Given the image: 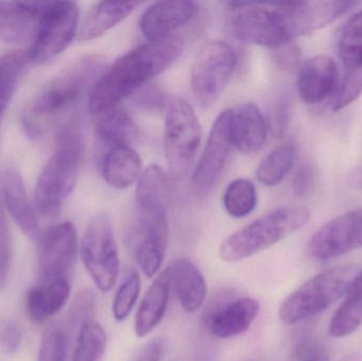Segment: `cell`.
<instances>
[{
    "label": "cell",
    "mask_w": 362,
    "mask_h": 361,
    "mask_svg": "<svg viewBox=\"0 0 362 361\" xmlns=\"http://www.w3.org/2000/svg\"><path fill=\"white\" fill-rule=\"evenodd\" d=\"M182 49V38L171 35L146 42L119 57L100 76L91 90V114L97 118L118 108L121 102L167 70L180 57Z\"/></svg>",
    "instance_id": "6da1fadb"
},
{
    "label": "cell",
    "mask_w": 362,
    "mask_h": 361,
    "mask_svg": "<svg viewBox=\"0 0 362 361\" xmlns=\"http://www.w3.org/2000/svg\"><path fill=\"white\" fill-rule=\"evenodd\" d=\"M167 189L165 172L153 165L144 170L136 190L138 239L134 254L136 262L148 278L158 273L167 251Z\"/></svg>",
    "instance_id": "7a4b0ae2"
},
{
    "label": "cell",
    "mask_w": 362,
    "mask_h": 361,
    "mask_svg": "<svg viewBox=\"0 0 362 361\" xmlns=\"http://www.w3.org/2000/svg\"><path fill=\"white\" fill-rule=\"evenodd\" d=\"M84 141L78 122L67 123L57 135L54 152L40 172L34 191V207L40 218L59 214L76 188Z\"/></svg>",
    "instance_id": "3957f363"
},
{
    "label": "cell",
    "mask_w": 362,
    "mask_h": 361,
    "mask_svg": "<svg viewBox=\"0 0 362 361\" xmlns=\"http://www.w3.org/2000/svg\"><path fill=\"white\" fill-rule=\"evenodd\" d=\"M310 218V210L303 206L274 210L229 235L221 243L219 256L229 263L251 258L303 228Z\"/></svg>",
    "instance_id": "277c9868"
},
{
    "label": "cell",
    "mask_w": 362,
    "mask_h": 361,
    "mask_svg": "<svg viewBox=\"0 0 362 361\" xmlns=\"http://www.w3.org/2000/svg\"><path fill=\"white\" fill-rule=\"evenodd\" d=\"M103 59L98 55L83 57L53 78L34 99L23 118L29 135H40L47 119L69 107L100 73Z\"/></svg>",
    "instance_id": "5b68a950"
},
{
    "label": "cell",
    "mask_w": 362,
    "mask_h": 361,
    "mask_svg": "<svg viewBox=\"0 0 362 361\" xmlns=\"http://www.w3.org/2000/svg\"><path fill=\"white\" fill-rule=\"evenodd\" d=\"M362 268L341 265L321 271L291 292L279 309V318L296 324L318 316L344 298Z\"/></svg>",
    "instance_id": "8992f818"
},
{
    "label": "cell",
    "mask_w": 362,
    "mask_h": 361,
    "mask_svg": "<svg viewBox=\"0 0 362 361\" xmlns=\"http://www.w3.org/2000/svg\"><path fill=\"white\" fill-rule=\"evenodd\" d=\"M165 110V150L172 176L185 178L202 143V126L191 104L180 97L168 101Z\"/></svg>",
    "instance_id": "52a82bcc"
},
{
    "label": "cell",
    "mask_w": 362,
    "mask_h": 361,
    "mask_svg": "<svg viewBox=\"0 0 362 361\" xmlns=\"http://www.w3.org/2000/svg\"><path fill=\"white\" fill-rule=\"evenodd\" d=\"M78 25L76 2H47L30 42L28 63L42 65L61 54L76 36Z\"/></svg>",
    "instance_id": "ba28073f"
},
{
    "label": "cell",
    "mask_w": 362,
    "mask_h": 361,
    "mask_svg": "<svg viewBox=\"0 0 362 361\" xmlns=\"http://www.w3.org/2000/svg\"><path fill=\"white\" fill-rule=\"evenodd\" d=\"M81 258L87 273L101 292L114 288L120 271L118 248L110 215L99 213L89 222L82 242Z\"/></svg>",
    "instance_id": "9c48e42d"
},
{
    "label": "cell",
    "mask_w": 362,
    "mask_h": 361,
    "mask_svg": "<svg viewBox=\"0 0 362 361\" xmlns=\"http://www.w3.org/2000/svg\"><path fill=\"white\" fill-rule=\"evenodd\" d=\"M238 63L235 49L223 40L206 42L196 57L191 72L194 97L202 107L221 97Z\"/></svg>",
    "instance_id": "30bf717a"
},
{
    "label": "cell",
    "mask_w": 362,
    "mask_h": 361,
    "mask_svg": "<svg viewBox=\"0 0 362 361\" xmlns=\"http://www.w3.org/2000/svg\"><path fill=\"white\" fill-rule=\"evenodd\" d=\"M232 6H238V12L232 20L234 35L247 44L257 45L274 49L293 40L287 30L280 13L274 4L257 2H232Z\"/></svg>",
    "instance_id": "8fae6325"
},
{
    "label": "cell",
    "mask_w": 362,
    "mask_h": 361,
    "mask_svg": "<svg viewBox=\"0 0 362 361\" xmlns=\"http://www.w3.org/2000/svg\"><path fill=\"white\" fill-rule=\"evenodd\" d=\"M78 254V235L69 222L54 225L42 232L38 248L40 281L69 280Z\"/></svg>",
    "instance_id": "7c38bea8"
},
{
    "label": "cell",
    "mask_w": 362,
    "mask_h": 361,
    "mask_svg": "<svg viewBox=\"0 0 362 361\" xmlns=\"http://www.w3.org/2000/svg\"><path fill=\"white\" fill-rule=\"evenodd\" d=\"M362 247V209L346 212L321 227L310 241V252L319 261L344 256Z\"/></svg>",
    "instance_id": "4fadbf2b"
},
{
    "label": "cell",
    "mask_w": 362,
    "mask_h": 361,
    "mask_svg": "<svg viewBox=\"0 0 362 361\" xmlns=\"http://www.w3.org/2000/svg\"><path fill=\"white\" fill-rule=\"evenodd\" d=\"M276 8L291 35L310 34L341 16L351 6L352 1H287L272 2Z\"/></svg>",
    "instance_id": "5bb4252c"
},
{
    "label": "cell",
    "mask_w": 362,
    "mask_h": 361,
    "mask_svg": "<svg viewBox=\"0 0 362 361\" xmlns=\"http://www.w3.org/2000/svg\"><path fill=\"white\" fill-rule=\"evenodd\" d=\"M231 110L221 112L209 134L208 141L193 174L196 190L208 191L225 169L231 150Z\"/></svg>",
    "instance_id": "9a60e30c"
},
{
    "label": "cell",
    "mask_w": 362,
    "mask_h": 361,
    "mask_svg": "<svg viewBox=\"0 0 362 361\" xmlns=\"http://www.w3.org/2000/svg\"><path fill=\"white\" fill-rule=\"evenodd\" d=\"M259 313V303L250 297L223 301L213 307L204 321L217 338H231L247 332Z\"/></svg>",
    "instance_id": "2e32d148"
},
{
    "label": "cell",
    "mask_w": 362,
    "mask_h": 361,
    "mask_svg": "<svg viewBox=\"0 0 362 361\" xmlns=\"http://www.w3.org/2000/svg\"><path fill=\"white\" fill-rule=\"evenodd\" d=\"M339 70L335 59L327 55H317L304 63L298 76V93L304 103H322L337 93Z\"/></svg>",
    "instance_id": "e0dca14e"
},
{
    "label": "cell",
    "mask_w": 362,
    "mask_h": 361,
    "mask_svg": "<svg viewBox=\"0 0 362 361\" xmlns=\"http://www.w3.org/2000/svg\"><path fill=\"white\" fill-rule=\"evenodd\" d=\"M199 12L194 1H159L152 4L140 19V30L148 42L173 35V32L191 21Z\"/></svg>",
    "instance_id": "ac0fdd59"
},
{
    "label": "cell",
    "mask_w": 362,
    "mask_h": 361,
    "mask_svg": "<svg viewBox=\"0 0 362 361\" xmlns=\"http://www.w3.org/2000/svg\"><path fill=\"white\" fill-rule=\"evenodd\" d=\"M47 2L0 1V40L8 44L31 42Z\"/></svg>",
    "instance_id": "d6986e66"
},
{
    "label": "cell",
    "mask_w": 362,
    "mask_h": 361,
    "mask_svg": "<svg viewBox=\"0 0 362 361\" xmlns=\"http://www.w3.org/2000/svg\"><path fill=\"white\" fill-rule=\"evenodd\" d=\"M2 194L8 213L23 233L31 239L42 237L40 218L28 199L23 177L17 170L8 169L2 178Z\"/></svg>",
    "instance_id": "ffe728a7"
},
{
    "label": "cell",
    "mask_w": 362,
    "mask_h": 361,
    "mask_svg": "<svg viewBox=\"0 0 362 361\" xmlns=\"http://www.w3.org/2000/svg\"><path fill=\"white\" fill-rule=\"evenodd\" d=\"M170 286L181 307L187 313H195L204 305L206 284L202 271L191 261L178 259L167 268Z\"/></svg>",
    "instance_id": "44dd1931"
},
{
    "label": "cell",
    "mask_w": 362,
    "mask_h": 361,
    "mask_svg": "<svg viewBox=\"0 0 362 361\" xmlns=\"http://www.w3.org/2000/svg\"><path fill=\"white\" fill-rule=\"evenodd\" d=\"M231 139L234 148L244 154H253L263 148L267 140V124L255 104L231 110Z\"/></svg>",
    "instance_id": "7402d4cb"
},
{
    "label": "cell",
    "mask_w": 362,
    "mask_h": 361,
    "mask_svg": "<svg viewBox=\"0 0 362 361\" xmlns=\"http://www.w3.org/2000/svg\"><path fill=\"white\" fill-rule=\"evenodd\" d=\"M70 281L62 279L40 282L28 290L25 305L28 315L37 324H44L57 315L70 297Z\"/></svg>",
    "instance_id": "603a6c76"
},
{
    "label": "cell",
    "mask_w": 362,
    "mask_h": 361,
    "mask_svg": "<svg viewBox=\"0 0 362 361\" xmlns=\"http://www.w3.org/2000/svg\"><path fill=\"white\" fill-rule=\"evenodd\" d=\"M170 292L169 273L165 268L151 284L138 307L135 319V333L138 337L151 334L163 321L169 304Z\"/></svg>",
    "instance_id": "cb8c5ba5"
},
{
    "label": "cell",
    "mask_w": 362,
    "mask_h": 361,
    "mask_svg": "<svg viewBox=\"0 0 362 361\" xmlns=\"http://www.w3.org/2000/svg\"><path fill=\"white\" fill-rule=\"evenodd\" d=\"M139 2H98L87 12L78 32L81 42L95 40L124 20Z\"/></svg>",
    "instance_id": "d4e9b609"
},
{
    "label": "cell",
    "mask_w": 362,
    "mask_h": 361,
    "mask_svg": "<svg viewBox=\"0 0 362 361\" xmlns=\"http://www.w3.org/2000/svg\"><path fill=\"white\" fill-rule=\"evenodd\" d=\"M142 161L132 146H118L106 154L103 161V176L110 186L127 189L140 179Z\"/></svg>",
    "instance_id": "484cf974"
},
{
    "label": "cell",
    "mask_w": 362,
    "mask_h": 361,
    "mask_svg": "<svg viewBox=\"0 0 362 361\" xmlns=\"http://www.w3.org/2000/svg\"><path fill=\"white\" fill-rule=\"evenodd\" d=\"M362 324V269L344 296V301L332 317L329 333L335 338L350 336Z\"/></svg>",
    "instance_id": "4316f807"
},
{
    "label": "cell",
    "mask_w": 362,
    "mask_h": 361,
    "mask_svg": "<svg viewBox=\"0 0 362 361\" xmlns=\"http://www.w3.org/2000/svg\"><path fill=\"white\" fill-rule=\"evenodd\" d=\"M97 119L98 137L112 148L131 146L137 138V125L125 110L115 108Z\"/></svg>",
    "instance_id": "83f0119b"
},
{
    "label": "cell",
    "mask_w": 362,
    "mask_h": 361,
    "mask_svg": "<svg viewBox=\"0 0 362 361\" xmlns=\"http://www.w3.org/2000/svg\"><path fill=\"white\" fill-rule=\"evenodd\" d=\"M297 150L291 142L281 144L259 163L257 177L261 184L272 187L282 182L295 165Z\"/></svg>",
    "instance_id": "f1b7e54d"
},
{
    "label": "cell",
    "mask_w": 362,
    "mask_h": 361,
    "mask_svg": "<svg viewBox=\"0 0 362 361\" xmlns=\"http://www.w3.org/2000/svg\"><path fill=\"white\" fill-rule=\"evenodd\" d=\"M223 207L230 216L242 218L249 215L257 207V189L250 180L238 178L226 189L223 197Z\"/></svg>",
    "instance_id": "f546056e"
},
{
    "label": "cell",
    "mask_w": 362,
    "mask_h": 361,
    "mask_svg": "<svg viewBox=\"0 0 362 361\" xmlns=\"http://www.w3.org/2000/svg\"><path fill=\"white\" fill-rule=\"evenodd\" d=\"M107 337L97 322L88 321L78 333V343L72 361H100L105 353Z\"/></svg>",
    "instance_id": "4dcf8cb0"
},
{
    "label": "cell",
    "mask_w": 362,
    "mask_h": 361,
    "mask_svg": "<svg viewBox=\"0 0 362 361\" xmlns=\"http://www.w3.org/2000/svg\"><path fill=\"white\" fill-rule=\"evenodd\" d=\"M25 63L27 53L14 52L0 57V118L12 100Z\"/></svg>",
    "instance_id": "1f68e13d"
},
{
    "label": "cell",
    "mask_w": 362,
    "mask_h": 361,
    "mask_svg": "<svg viewBox=\"0 0 362 361\" xmlns=\"http://www.w3.org/2000/svg\"><path fill=\"white\" fill-rule=\"evenodd\" d=\"M141 290V280L136 269H129L115 295L112 315L117 321H123L133 311Z\"/></svg>",
    "instance_id": "d6a6232c"
},
{
    "label": "cell",
    "mask_w": 362,
    "mask_h": 361,
    "mask_svg": "<svg viewBox=\"0 0 362 361\" xmlns=\"http://www.w3.org/2000/svg\"><path fill=\"white\" fill-rule=\"evenodd\" d=\"M362 93V68H346L334 101V112H339L358 99Z\"/></svg>",
    "instance_id": "836d02e7"
},
{
    "label": "cell",
    "mask_w": 362,
    "mask_h": 361,
    "mask_svg": "<svg viewBox=\"0 0 362 361\" xmlns=\"http://www.w3.org/2000/svg\"><path fill=\"white\" fill-rule=\"evenodd\" d=\"M67 343L66 333L61 329L51 326L42 336L38 361H65Z\"/></svg>",
    "instance_id": "e575fe53"
},
{
    "label": "cell",
    "mask_w": 362,
    "mask_h": 361,
    "mask_svg": "<svg viewBox=\"0 0 362 361\" xmlns=\"http://www.w3.org/2000/svg\"><path fill=\"white\" fill-rule=\"evenodd\" d=\"M12 262V237L4 207L0 203V292L6 290Z\"/></svg>",
    "instance_id": "d590c367"
},
{
    "label": "cell",
    "mask_w": 362,
    "mask_h": 361,
    "mask_svg": "<svg viewBox=\"0 0 362 361\" xmlns=\"http://www.w3.org/2000/svg\"><path fill=\"white\" fill-rule=\"evenodd\" d=\"M23 339V331L17 322L6 320L0 324V351L6 355H14Z\"/></svg>",
    "instance_id": "8d00e7d4"
},
{
    "label": "cell",
    "mask_w": 362,
    "mask_h": 361,
    "mask_svg": "<svg viewBox=\"0 0 362 361\" xmlns=\"http://www.w3.org/2000/svg\"><path fill=\"white\" fill-rule=\"evenodd\" d=\"M297 361H331L329 351L322 343L314 338H303L296 348Z\"/></svg>",
    "instance_id": "74e56055"
},
{
    "label": "cell",
    "mask_w": 362,
    "mask_h": 361,
    "mask_svg": "<svg viewBox=\"0 0 362 361\" xmlns=\"http://www.w3.org/2000/svg\"><path fill=\"white\" fill-rule=\"evenodd\" d=\"M272 57L276 66L285 71H293L299 66L301 52L297 44L291 42L272 50Z\"/></svg>",
    "instance_id": "f35d334b"
},
{
    "label": "cell",
    "mask_w": 362,
    "mask_h": 361,
    "mask_svg": "<svg viewBox=\"0 0 362 361\" xmlns=\"http://www.w3.org/2000/svg\"><path fill=\"white\" fill-rule=\"evenodd\" d=\"M135 102L138 106L146 110H158L167 107L163 91L152 84L146 85L135 93Z\"/></svg>",
    "instance_id": "ab89813d"
},
{
    "label": "cell",
    "mask_w": 362,
    "mask_h": 361,
    "mask_svg": "<svg viewBox=\"0 0 362 361\" xmlns=\"http://www.w3.org/2000/svg\"><path fill=\"white\" fill-rule=\"evenodd\" d=\"M289 122V104L284 97H281L274 104L270 112V129L276 138L282 137L286 131Z\"/></svg>",
    "instance_id": "60d3db41"
},
{
    "label": "cell",
    "mask_w": 362,
    "mask_h": 361,
    "mask_svg": "<svg viewBox=\"0 0 362 361\" xmlns=\"http://www.w3.org/2000/svg\"><path fill=\"white\" fill-rule=\"evenodd\" d=\"M93 298L91 294L85 292L82 294L78 295L76 298V302H74V307L71 309V313H70V320L72 322H82V326H84L88 320L86 319L88 317L90 312L93 311Z\"/></svg>",
    "instance_id": "b9f144b4"
},
{
    "label": "cell",
    "mask_w": 362,
    "mask_h": 361,
    "mask_svg": "<svg viewBox=\"0 0 362 361\" xmlns=\"http://www.w3.org/2000/svg\"><path fill=\"white\" fill-rule=\"evenodd\" d=\"M340 42H350L362 46V11L346 21L342 29Z\"/></svg>",
    "instance_id": "7bdbcfd3"
},
{
    "label": "cell",
    "mask_w": 362,
    "mask_h": 361,
    "mask_svg": "<svg viewBox=\"0 0 362 361\" xmlns=\"http://www.w3.org/2000/svg\"><path fill=\"white\" fill-rule=\"evenodd\" d=\"M315 182V171L310 165H303L296 174L293 191L298 196H305L312 190Z\"/></svg>",
    "instance_id": "ee69618b"
},
{
    "label": "cell",
    "mask_w": 362,
    "mask_h": 361,
    "mask_svg": "<svg viewBox=\"0 0 362 361\" xmlns=\"http://www.w3.org/2000/svg\"><path fill=\"white\" fill-rule=\"evenodd\" d=\"M163 356V343L160 341H151L144 347L136 361H161Z\"/></svg>",
    "instance_id": "f6af8a7d"
},
{
    "label": "cell",
    "mask_w": 362,
    "mask_h": 361,
    "mask_svg": "<svg viewBox=\"0 0 362 361\" xmlns=\"http://www.w3.org/2000/svg\"><path fill=\"white\" fill-rule=\"evenodd\" d=\"M344 361H361V360H359L357 356H351V357H348L346 360Z\"/></svg>",
    "instance_id": "bcb514c9"
}]
</instances>
